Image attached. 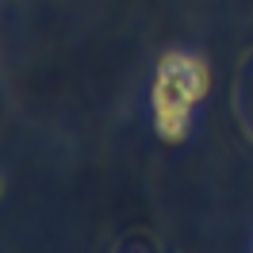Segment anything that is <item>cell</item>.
<instances>
[{
    "label": "cell",
    "mask_w": 253,
    "mask_h": 253,
    "mask_svg": "<svg viewBox=\"0 0 253 253\" xmlns=\"http://www.w3.org/2000/svg\"><path fill=\"white\" fill-rule=\"evenodd\" d=\"M207 92V65L192 54H165L154 81V123L165 142H180L188 134L192 104Z\"/></svg>",
    "instance_id": "cell-1"
}]
</instances>
